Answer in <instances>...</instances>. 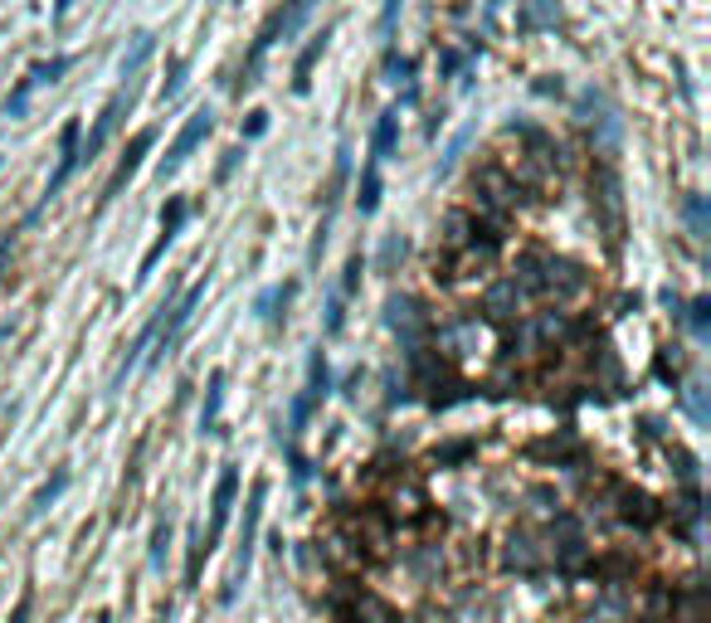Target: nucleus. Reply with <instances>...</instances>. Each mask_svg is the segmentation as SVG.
<instances>
[{
	"label": "nucleus",
	"instance_id": "obj_1",
	"mask_svg": "<svg viewBox=\"0 0 711 623\" xmlns=\"http://www.w3.org/2000/svg\"><path fill=\"white\" fill-rule=\"evenodd\" d=\"M512 283H517L521 293L555 297V303H570V297H580L585 287H590V278H585V268L570 263V258H555V254H521V258H517V278H512Z\"/></svg>",
	"mask_w": 711,
	"mask_h": 623
},
{
	"label": "nucleus",
	"instance_id": "obj_2",
	"mask_svg": "<svg viewBox=\"0 0 711 623\" xmlns=\"http://www.w3.org/2000/svg\"><path fill=\"white\" fill-rule=\"evenodd\" d=\"M263 497H268V482H254L249 487V502H244V526H239V555H234V575H230V589H224V604H234L239 595L244 575L254 565V541H259V516H263Z\"/></svg>",
	"mask_w": 711,
	"mask_h": 623
},
{
	"label": "nucleus",
	"instance_id": "obj_3",
	"mask_svg": "<svg viewBox=\"0 0 711 623\" xmlns=\"http://www.w3.org/2000/svg\"><path fill=\"white\" fill-rule=\"evenodd\" d=\"M210 127H214V112H210V108H195L190 117H185V127L176 132V142H171V151L161 156V166H157V181H161V185H166L171 175H176L181 166L190 161V151L200 147L205 137H210Z\"/></svg>",
	"mask_w": 711,
	"mask_h": 623
},
{
	"label": "nucleus",
	"instance_id": "obj_4",
	"mask_svg": "<svg viewBox=\"0 0 711 623\" xmlns=\"http://www.w3.org/2000/svg\"><path fill=\"white\" fill-rule=\"evenodd\" d=\"M327 609H332L336 619H346V623H395V614H390L385 599H376L370 589H360V585H346V579H342V589L327 599Z\"/></svg>",
	"mask_w": 711,
	"mask_h": 623
},
{
	"label": "nucleus",
	"instance_id": "obj_5",
	"mask_svg": "<svg viewBox=\"0 0 711 623\" xmlns=\"http://www.w3.org/2000/svg\"><path fill=\"white\" fill-rule=\"evenodd\" d=\"M551 541H555V546L545 550V555L555 560V570H565V575H580V570H590V546H585L580 522H575V516H555Z\"/></svg>",
	"mask_w": 711,
	"mask_h": 623
},
{
	"label": "nucleus",
	"instance_id": "obj_6",
	"mask_svg": "<svg viewBox=\"0 0 711 623\" xmlns=\"http://www.w3.org/2000/svg\"><path fill=\"white\" fill-rule=\"evenodd\" d=\"M200 303H205V278H200V283L185 287L181 303H171V307H166V317H161V331H157V351H151V360L171 356V346H176L181 331L190 327V317H195V307H200Z\"/></svg>",
	"mask_w": 711,
	"mask_h": 623
},
{
	"label": "nucleus",
	"instance_id": "obj_7",
	"mask_svg": "<svg viewBox=\"0 0 711 623\" xmlns=\"http://www.w3.org/2000/svg\"><path fill=\"white\" fill-rule=\"evenodd\" d=\"M385 321H390V331H395L405 346H424V336H429V312L415 303V297H390L385 303Z\"/></svg>",
	"mask_w": 711,
	"mask_h": 623
},
{
	"label": "nucleus",
	"instance_id": "obj_8",
	"mask_svg": "<svg viewBox=\"0 0 711 623\" xmlns=\"http://www.w3.org/2000/svg\"><path fill=\"white\" fill-rule=\"evenodd\" d=\"M127 108H132V83H122V88L108 98V108L98 112L93 132H88L84 142H78V156H88V161H93V156H98L102 147H108V142H112V132H117V122H122V112H127Z\"/></svg>",
	"mask_w": 711,
	"mask_h": 623
},
{
	"label": "nucleus",
	"instance_id": "obj_9",
	"mask_svg": "<svg viewBox=\"0 0 711 623\" xmlns=\"http://www.w3.org/2000/svg\"><path fill=\"white\" fill-rule=\"evenodd\" d=\"M234 497H239V467H234V463H224V467H220V477H214V497H210V531H200L205 550H210V546L224 536V522H230V506H234Z\"/></svg>",
	"mask_w": 711,
	"mask_h": 623
},
{
	"label": "nucleus",
	"instance_id": "obj_10",
	"mask_svg": "<svg viewBox=\"0 0 711 623\" xmlns=\"http://www.w3.org/2000/svg\"><path fill=\"white\" fill-rule=\"evenodd\" d=\"M594 200H600L604 210V224H610V244H619V230H624V200H619V175H614L610 161L594 166Z\"/></svg>",
	"mask_w": 711,
	"mask_h": 623
},
{
	"label": "nucleus",
	"instance_id": "obj_11",
	"mask_svg": "<svg viewBox=\"0 0 711 623\" xmlns=\"http://www.w3.org/2000/svg\"><path fill=\"white\" fill-rule=\"evenodd\" d=\"M610 497H614V506H619V516L628 526H638V531H648V526H658V502L648 492H638V487H624V482H610Z\"/></svg>",
	"mask_w": 711,
	"mask_h": 623
},
{
	"label": "nucleus",
	"instance_id": "obj_12",
	"mask_svg": "<svg viewBox=\"0 0 711 623\" xmlns=\"http://www.w3.org/2000/svg\"><path fill=\"white\" fill-rule=\"evenodd\" d=\"M151 147H157V132H151V127H147V132H137V137H132V147L122 151V161H117V171H112V181L102 185V205H112V200H117V195H122V185H127L132 175L141 171V156H147Z\"/></svg>",
	"mask_w": 711,
	"mask_h": 623
},
{
	"label": "nucleus",
	"instance_id": "obj_13",
	"mask_svg": "<svg viewBox=\"0 0 711 623\" xmlns=\"http://www.w3.org/2000/svg\"><path fill=\"white\" fill-rule=\"evenodd\" d=\"M78 142H84V127H78V122H69V127H64V137H59V166H54V175H49V190H44V200H54V195L69 185V175L78 171V161H84V156H78Z\"/></svg>",
	"mask_w": 711,
	"mask_h": 623
},
{
	"label": "nucleus",
	"instance_id": "obj_14",
	"mask_svg": "<svg viewBox=\"0 0 711 623\" xmlns=\"http://www.w3.org/2000/svg\"><path fill=\"white\" fill-rule=\"evenodd\" d=\"M478 234H482V224L473 220V210H448L444 224H439V248H444V254H458V248L473 244Z\"/></svg>",
	"mask_w": 711,
	"mask_h": 623
},
{
	"label": "nucleus",
	"instance_id": "obj_15",
	"mask_svg": "<svg viewBox=\"0 0 711 623\" xmlns=\"http://www.w3.org/2000/svg\"><path fill=\"white\" fill-rule=\"evenodd\" d=\"M327 39H332V25H327L322 35L307 39V49L297 54V64H293V93H307V88H312V69H317V59H322Z\"/></svg>",
	"mask_w": 711,
	"mask_h": 623
},
{
	"label": "nucleus",
	"instance_id": "obj_16",
	"mask_svg": "<svg viewBox=\"0 0 711 623\" xmlns=\"http://www.w3.org/2000/svg\"><path fill=\"white\" fill-rule=\"evenodd\" d=\"M521 307V287L512 283V278H502L497 287L488 293V303H482V312H488V321H512Z\"/></svg>",
	"mask_w": 711,
	"mask_h": 623
},
{
	"label": "nucleus",
	"instance_id": "obj_17",
	"mask_svg": "<svg viewBox=\"0 0 711 623\" xmlns=\"http://www.w3.org/2000/svg\"><path fill=\"white\" fill-rule=\"evenodd\" d=\"M395 147H400V112L390 108V112H380V117H376V132H370V156H376V161H390Z\"/></svg>",
	"mask_w": 711,
	"mask_h": 623
},
{
	"label": "nucleus",
	"instance_id": "obj_18",
	"mask_svg": "<svg viewBox=\"0 0 711 623\" xmlns=\"http://www.w3.org/2000/svg\"><path fill=\"white\" fill-rule=\"evenodd\" d=\"M541 546L531 541V536H512L507 541V570H517V575H536L541 570Z\"/></svg>",
	"mask_w": 711,
	"mask_h": 623
},
{
	"label": "nucleus",
	"instance_id": "obj_19",
	"mask_svg": "<svg viewBox=\"0 0 711 623\" xmlns=\"http://www.w3.org/2000/svg\"><path fill=\"white\" fill-rule=\"evenodd\" d=\"M322 560L332 570H360V565H366L360 550L351 546V536H322Z\"/></svg>",
	"mask_w": 711,
	"mask_h": 623
},
{
	"label": "nucleus",
	"instance_id": "obj_20",
	"mask_svg": "<svg viewBox=\"0 0 711 623\" xmlns=\"http://www.w3.org/2000/svg\"><path fill=\"white\" fill-rule=\"evenodd\" d=\"M151 49H157V35H151V29H141V35H132V49H127V54L117 59V74L132 83V78L141 74V64H147V59H151Z\"/></svg>",
	"mask_w": 711,
	"mask_h": 623
},
{
	"label": "nucleus",
	"instance_id": "obj_21",
	"mask_svg": "<svg viewBox=\"0 0 711 623\" xmlns=\"http://www.w3.org/2000/svg\"><path fill=\"white\" fill-rule=\"evenodd\" d=\"M220 404H224V370H210V380H205V404H200V433H214Z\"/></svg>",
	"mask_w": 711,
	"mask_h": 623
},
{
	"label": "nucleus",
	"instance_id": "obj_22",
	"mask_svg": "<svg viewBox=\"0 0 711 623\" xmlns=\"http://www.w3.org/2000/svg\"><path fill=\"white\" fill-rule=\"evenodd\" d=\"M356 210L360 214H376L380 210V161L370 156L366 171H360V185H356Z\"/></svg>",
	"mask_w": 711,
	"mask_h": 623
},
{
	"label": "nucleus",
	"instance_id": "obj_23",
	"mask_svg": "<svg viewBox=\"0 0 711 623\" xmlns=\"http://www.w3.org/2000/svg\"><path fill=\"white\" fill-rule=\"evenodd\" d=\"M332 394V366H327V356H322V346L312 351V360H307V400H327Z\"/></svg>",
	"mask_w": 711,
	"mask_h": 623
},
{
	"label": "nucleus",
	"instance_id": "obj_24",
	"mask_svg": "<svg viewBox=\"0 0 711 623\" xmlns=\"http://www.w3.org/2000/svg\"><path fill=\"white\" fill-rule=\"evenodd\" d=\"M293 293H297V283H283V287H268V293L259 297V303H254V312H259L263 321H278V317H283V307L293 303Z\"/></svg>",
	"mask_w": 711,
	"mask_h": 623
},
{
	"label": "nucleus",
	"instance_id": "obj_25",
	"mask_svg": "<svg viewBox=\"0 0 711 623\" xmlns=\"http://www.w3.org/2000/svg\"><path fill=\"white\" fill-rule=\"evenodd\" d=\"M64 487H69V473H64V467H54V477H49V482L35 492V506H29V516H44L49 506L59 502V492H64Z\"/></svg>",
	"mask_w": 711,
	"mask_h": 623
},
{
	"label": "nucleus",
	"instance_id": "obj_26",
	"mask_svg": "<svg viewBox=\"0 0 711 623\" xmlns=\"http://www.w3.org/2000/svg\"><path fill=\"white\" fill-rule=\"evenodd\" d=\"M69 69H74V59H69V54H54V59H44V64L29 69V83H35V88H39V83H59Z\"/></svg>",
	"mask_w": 711,
	"mask_h": 623
},
{
	"label": "nucleus",
	"instance_id": "obj_27",
	"mask_svg": "<svg viewBox=\"0 0 711 623\" xmlns=\"http://www.w3.org/2000/svg\"><path fill=\"white\" fill-rule=\"evenodd\" d=\"M185 214H190V205H185V200H166V210H161V239H166V244H176Z\"/></svg>",
	"mask_w": 711,
	"mask_h": 623
},
{
	"label": "nucleus",
	"instance_id": "obj_28",
	"mask_svg": "<svg viewBox=\"0 0 711 623\" xmlns=\"http://www.w3.org/2000/svg\"><path fill=\"white\" fill-rule=\"evenodd\" d=\"M185 59H171V69H166V83H161V102H176L181 98V88H185Z\"/></svg>",
	"mask_w": 711,
	"mask_h": 623
},
{
	"label": "nucleus",
	"instance_id": "obj_29",
	"mask_svg": "<svg viewBox=\"0 0 711 623\" xmlns=\"http://www.w3.org/2000/svg\"><path fill=\"white\" fill-rule=\"evenodd\" d=\"M166 546H171V516H161L157 531H151V570L166 565Z\"/></svg>",
	"mask_w": 711,
	"mask_h": 623
},
{
	"label": "nucleus",
	"instance_id": "obj_30",
	"mask_svg": "<svg viewBox=\"0 0 711 623\" xmlns=\"http://www.w3.org/2000/svg\"><path fill=\"white\" fill-rule=\"evenodd\" d=\"M29 93H35V83H29V74L10 88V98H5V117H25V102H29Z\"/></svg>",
	"mask_w": 711,
	"mask_h": 623
},
{
	"label": "nucleus",
	"instance_id": "obj_31",
	"mask_svg": "<svg viewBox=\"0 0 711 623\" xmlns=\"http://www.w3.org/2000/svg\"><path fill=\"white\" fill-rule=\"evenodd\" d=\"M687 321H692V331L707 341L711 336V297H697V303L687 307Z\"/></svg>",
	"mask_w": 711,
	"mask_h": 623
},
{
	"label": "nucleus",
	"instance_id": "obj_32",
	"mask_svg": "<svg viewBox=\"0 0 711 623\" xmlns=\"http://www.w3.org/2000/svg\"><path fill=\"white\" fill-rule=\"evenodd\" d=\"M405 248H409L405 239H400V234H390L385 244H380V273H395V263L405 258Z\"/></svg>",
	"mask_w": 711,
	"mask_h": 623
},
{
	"label": "nucleus",
	"instance_id": "obj_33",
	"mask_svg": "<svg viewBox=\"0 0 711 623\" xmlns=\"http://www.w3.org/2000/svg\"><path fill=\"white\" fill-rule=\"evenodd\" d=\"M385 74H390V83H409V74H415V59H405V54H395V49H385Z\"/></svg>",
	"mask_w": 711,
	"mask_h": 623
},
{
	"label": "nucleus",
	"instance_id": "obj_34",
	"mask_svg": "<svg viewBox=\"0 0 711 623\" xmlns=\"http://www.w3.org/2000/svg\"><path fill=\"white\" fill-rule=\"evenodd\" d=\"M468 137H473V132H458V137H453V142H448V151H444V161H439V181H444V175L453 171V161H458V156H463V147H468Z\"/></svg>",
	"mask_w": 711,
	"mask_h": 623
},
{
	"label": "nucleus",
	"instance_id": "obj_35",
	"mask_svg": "<svg viewBox=\"0 0 711 623\" xmlns=\"http://www.w3.org/2000/svg\"><path fill=\"white\" fill-rule=\"evenodd\" d=\"M687 220H692V234H697V239L707 234V200H702V195H692V200H687Z\"/></svg>",
	"mask_w": 711,
	"mask_h": 623
},
{
	"label": "nucleus",
	"instance_id": "obj_36",
	"mask_svg": "<svg viewBox=\"0 0 711 623\" xmlns=\"http://www.w3.org/2000/svg\"><path fill=\"white\" fill-rule=\"evenodd\" d=\"M307 414H312V400H307V394H297V400H293V414H287V429L297 433V429L307 424Z\"/></svg>",
	"mask_w": 711,
	"mask_h": 623
},
{
	"label": "nucleus",
	"instance_id": "obj_37",
	"mask_svg": "<svg viewBox=\"0 0 711 623\" xmlns=\"http://www.w3.org/2000/svg\"><path fill=\"white\" fill-rule=\"evenodd\" d=\"M400 5H405V0H385V15H380V39H390V35H395V20H400Z\"/></svg>",
	"mask_w": 711,
	"mask_h": 623
},
{
	"label": "nucleus",
	"instance_id": "obj_38",
	"mask_svg": "<svg viewBox=\"0 0 711 623\" xmlns=\"http://www.w3.org/2000/svg\"><path fill=\"white\" fill-rule=\"evenodd\" d=\"M458 69H463V54H458V49H444V54H439V74L453 78Z\"/></svg>",
	"mask_w": 711,
	"mask_h": 623
},
{
	"label": "nucleus",
	"instance_id": "obj_39",
	"mask_svg": "<svg viewBox=\"0 0 711 623\" xmlns=\"http://www.w3.org/2000/svg\"><path fill=\"white\" fill-rule=\"evenodd\" d=\"M263 132H268V112H249V122H244V137L254 142V137H263Z\"/></svg>",
	"mask_w": 711,
	"mask_h": 623
},
{
	"label": "nucleus",
	"instance_id": "obj_40",
	"mask_svg": "<svg viewBox=\"0 0 711 623\" xmlns=\"http://www.w3.org/2000/svg\"><path fill=\"white\" fill-rule=\"evenodd\" d=\"M336 331H342V297L327 303V336H336Z\"/></svg>",
	"mask_w": 711,
	"mask_h": 623
},
{
	"label": "nucleus",
	"instance_id": "obj_41",
	"mask_svg": "<svg viewBox=\"0 0 711 623\" xmlns=\"http://www.w3.org/2000/svg\"><path fill=\"white\" fill-rule=\"evenodd\" d=\"M356 287H360V254L346 263V278H342V293H356Z\"/></svg>",
	"mask_w": 711,
	"mask_h": 623
},
{
	"label": "nucleus",
	"instance_id": "obj_42",
	"mask_svg": "<svg viewBox=\"0 0 711 623\" xmlns=\"http://www.w3.org/2000/svg\"><path fill=\"white\" fill-rule=\"evenodd\" d=\"M244 161V147H234V151H224V161H220V181H230L234 175V166Z\"/></svg>",
	"mask_w": 711,
	"mask_h": 623
},
{
	"label": "nucleus",
	"instance_id": "obj_43",
	"mask_svg": "<svg viewBox=\"0 0 711 623\" xmlns=\"http://www.w3.org/2000/svg\"><path fill=\"white\" fill-rule=\"evenodd\" d=\"M502 5H507V0H482V25H497V15H502Z\"/></svg>",
	"mask_w": 711,
	"mask_h": 623
},
{
	"label": "nucleus",
	"instance_id": "obj_44",
	"mask_svg": "<svg viewBox=\"0 0 711 623\" xmlns=\"http://www.w3.org/2000/svg\"><path fill=\"white\" fill-rule=\"evenodd\" d=\"M468 453H473V443H453V449L434 453V458H444V463H458V458H468Z\"/></svg>",
	"mask_w": 711,
	"mask_h": 623
},
{
	"label": "nucleus",
	"instance_id": "obj_45",
	"mask_svg": "<svg viewBox=\"0 0 711 623\" xmlns=\"http://www.w3.org/2000/svg\"><path fill=\"white\" fill-rule=\"evenodd\" d=\"M15 254V234H0V278H5V263Z\"/></svg>",
	"mask_w": 711,
	"mask_h": 623
},
{
	"label": "nucleus",
	"instance_id": "obj_46",
	"mask_svg": "<svg viewBox=\"0 0 711 623\" xmlns=\"http://www.w3.org/2000/svg\"><path fill=\"white\" fill-rule=\"evenodd\" d=\"M29 614H35V599L25 595V599H20V604H15V619H10V623H29Z\"/></svg>",
	"mask_w": 711,
	"mask_h": 623
},
{
	"label": "nucleus",
	"instance_id": "obj_47",
	"mask_svg": "<svg viewBox=\"0 0 711 623\" xmlns=\"http://www.w3.org/2000/svg\"><path fill=\"white\" fill-rule=\"evenodd\" d=\"M69 5H74V0H54V20H64V15H69Z\"/></svg>",
	"mask_w": 711,
	"mask_h": 623
},
{
	"label": "nucleus",
	"instance_id": "obj_48",
	"mask_svg": "<svg viewBox=\"0 0 711 623\" xmlns=\"http://www.w3.org/2000/svg\"><path fill=\"white\" fill-rule=\"evenodd\" d=\"M10 331H15V327H10V321H5V327H0V346H5V341H10Z\"/></svg>",
	"mask_w": 711,
	"mask_h": 623
}]
</instances>
